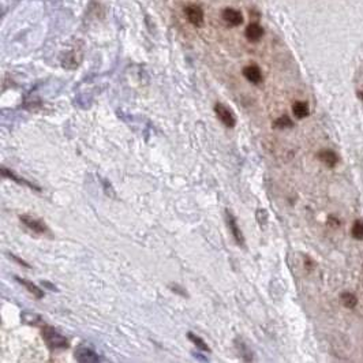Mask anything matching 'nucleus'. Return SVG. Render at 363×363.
I'll return each mask as SVG.
<instances>
[{"label":"nucleus","mask_w":363,"mask_h":363,"mask_svg":"<svg viewBox=\"0 0 363 363\" xmlns=\"http://www.w3.org/2000/svg\"><path fill=\"white\" fill-rule=\"evenodd\" d=\"M341 302H343V305L345 306V307H348V309H352L355 305H356V298H355L352 294H343L341 295Z\"/></svg>","instance_id":"obj_17"},{"label":"nucleus","mask_w":363,"mask_h":363,"mask_svg":"<svg viewBox=\"0 0 363 363\" xmlns=\"http://www.w3.org/2000/svg\"><path fill=\"white\" fill-rule=\"evenodd\" d=\"M223 19L231 26H239L243 23V15L240 11L233 9H225L223 11Z\"/></svg>","instance_id":"obj_10"},{"label":"nucleus","mask_w":363,"mask_h":363,"mask_svg":"<svg viewBox=\"0 0 363 363\" xmlns=\"http://www.w3.org/2000/svg\"><path fill=\"white\" fill-rule=\"evenodd\" d=\"M225 217H227V225H228L229 231H231V233H232L235 242L238 243V246L246 247V240H245V236H243L242 229L239 228L238 220H236V217H235V216L232 215V212L228 211V209L225 211Z\"/></svg>","instance_id":"obj_4"},{"label":"nucleus","mask_w":363,"mask_h":363,"mask_svg":"<svg viewBox=\"0 0 363 363\" xmlns=\"http://www.w3.org/2000/svg\"><path fill=\"white\" fill-rule=\"evenodd\" d=\"M171 288H172V291L176 292V294H179L180 296H186L187 298V294H186V291H184L183 288L179 287V286H176V284H174V286H171Z\"/></svg>","instance_id":"obj_19"},{"label":"nucleus","mask_w":363,"mask_h":363,"mask_svg":"<svg viewBox=\"0 0 363 363\" xmlns=\"http://www.w3.org/2000/svg\"><path fill=\"white\" fill-rule=\"evenodd\" d=\"M294 123L287 115H283L281 117H278L277 120L274 122V127H277V129H286V127H292Z\"/></svg>","instance_id":"obj_18"},{"label":"nucleus","mask_w":363,"mask_h":363,"mask_svg":"<svg viewBox=\"0 0 363 363\" xmlns=\"http://www.w3.org/2000/svg\"><path fill=\"white\" fill-rule=\"evenodd\" d=\"M41 337L45 341V344L50 347L51 350H64L68 348V340L59 333L55 328L50 325H44L41 329Z\"/></svg>","instance_id":"obj_1"},{"label":"nucleus","mask_w":363,"mask_h":363,"mask_svg":"<svg viewBox=\"0 0 363 363\" xmlns=\"http://www.w3.org/2000/svg\"><path fill=\"white\" fill-rule=\"evenodd\" d=\"M245 34H246V38L250 41V43H257V41H260L261 38H262V36H264V29H262L260 23L253 22L246 27Z\"/></svg>","instance_id":"obj_9"},{"label":"nucleus","mask_w":363,"mask_h":363,"mask_svg":"<svg viewBox=\"0 0 363 363\" xmlns=\"http://www.w3.org/2000/svg\"><path fill=\"white\" fill-rule=\"evenodd\" d=\"M215 113L216 116L219 117V120L229 129H233L236 126V117L233 115V112L229 109L228 107H225L224 104L217 103L215 105Z\"/></svg>","instance_id":"obj_5"},{"label":"nucleus","mask_w":363,"mask_h":363,"mask_svg":"<svg viewBox=\"0 0 363 363\" xmlns=\"http://www.w3.org/2000/svg\"><path fill=\"white\" fill-rule=\"evenodd\" d=\"M0 172H2V176H3V178H7V179L13 180V182H15V183L22 184V186H26V187L31 188V190H34V191H38V193L41 191V188L38 187V186H36L34 183H31V182H29V180L23 179V178H19V176L17 175L15 172H13V171L9 170V168H6V167H2Z\"/></svg>","instance_id":"obj_7"},{"label":"nucleus","mask_w":363,"mask_h":363,"mask_svg":"<svg viewBox=\"0 0 363 363\" xmlns=\"http://www.w3.org/2000/svg\"><path fill=\"white\" fill-rule=\"evenodd\" d=\"M74 358H75L76 362L79 363H97L101 360L99 354L93 348L84 344L76 347L75 351H74Z\"/></svg>","instance_id":"obj_3"},{"label":"nucleus","mask_w":363,"mask_h":363,"mask_svg":"<svg viewBox=\"0 0 363 363\" xmlns=\"http://www.w3.org/2000/svg\"><path fill=\"white\" fill-rule=\"evenodd\" d=\"M292 112H294V115H295L298 119H303V117L309 116V105H307V103H305V101H296V103L292 105Z\"/></svg>","instance_id":"obj_13"},{"label":"nucleus","mask_w":363,"mask_h":363,"mask_svg":"<svg viewBox=\"0 0 363 363\" xmlns=\"http://www.w3.org/2000/svg\"><path fill=\"white\" fill-rule=\"evenodd\" d=\"M43 286H45V287H50L51 291H58V290H56V287H54V286H51V284L48 281L43 283Z\"/></svg>","instance_id":"obj_21"},{"label":"nucleus","mask_w":363,"mask_h":363,"mask_svg":"<svg viewBox=\"0 0 363 363\" xmlns=\"http://www.w3.org/2000/svg\"><path fill=\"white\" fill-rule=\"evenodd\" d=\"M19 220L22 221V224L29 228L30 231L36 233H40V235H45V233H48L50 235L51 231L48 228V225L45 224L44 221L40 219H37V217H33L30 215H22L19 216Z\"/></svg>","instance_id":"obj_2"},{"label":"nucleus","mask_w":363,"mask_h":363,"mask_svg":"<svg viewBox=\"0 0 363 363\" xmlns=\"http://www.w3.org/2000/svg\"><path fill=\"white\" fill-rule=\"evenodd\" d=\"M318 158L329 168L336 167V164L339 163V156L333 150H328V149L327 150H321L318 153Z\"/></svg>","instance_id":"obj_12"},{"label":"nucleus","mask_w":363,"mask_h":363,"mask_svg":"<svg viewBox=\"0 0 363 363\" xmlns=\"http://www.w3.org/2000/svg\"><path fill=\"white\" fill-rule=\"evenodd\" d=\"M184 14L187 17L188 22L194 25V26L201 27L204 25V11H202L201 7L193 5V6H187L186 10H184Z\"/></svg>","instance_id":"obj_6"},{"label":"nucleus","mask_w":363,"mask_h":363,"mask_svg":"<svg viewBox=\"0 0 363 363\" xmlns=\"http://www.w3.org/2000/svg\"><path fill=\"white\" fill-rule=\"evenodd\" d=\"M9 257H11V258H13V260L15 261L17 264L22 265V266H25V268H30V265L27 264V262H25V261L21 260V258H18V257H17V256H14V254H11V253H10V254H9Z\"/></svg>","instance_id":"obj_20"},{"label":"nucleus","mask_w":363,"mask_h":363,"mask_svg":"<svg viewBox=\"0 0 363 363\" xmlns=\"http://www.w3.org/2000/svg\"><path fill=\"white\" fill-rule=\"evenodd\" d=\"M351 233L355 239L358 240H363V221L360 220H356L352 225V229H351Z\"/></svg>","instance_id":"obj_16"},{"label":"nucleus","mask_w":363,"mask_h":363,"mask_svg":"<svg viewBox=\"0 0 363 363\" xmlns=\"http://www.w3.org/2000/svg\"><path fill=\"white\" fill-rule=\"evenodd\" d=\"M243 76L254 85H258L262 81V72H261V68L257 64H250V66L243 68Z\"/></svg>","instance_id":"obj_8"},{"label":"nucleus","mask_w":363,"mask_h":363,"mask_svg":"<svg viewBox=\"0 0 363 363\" xmlns=\"http://www.w3.org/2000/svg\"><path fill=\"white\" fill-rule=\"evenodd\" d=\"M235 343H236L235 347H236V350H238L239 356H240L245 362H251V360H253V352H251L250 348L247 347L246 343H243L242 340H236Z\"/></svg>","instance_id":"obj_14"},{"label":"nucleus","mask_w":363,"mask_h":363,"mask_svg":"<svg viewBox=\"0 0 363 363\" xmlns=\"http://www.w3.org/2000/svg\"><path fill=\"white\" fill-rule=\"evenodd\" d=\"M15 280H17V281H18L21 286H23V287L26 288L27 292H30L31 295L34 296L36 299H43V298H44V291H43V290H40V288L37 287L34 283H31L30 280L18 277V276H15Z\"/></svg>","instance_id":"obj_11"},{"label":"nucleus","mask_w":363,"mask_h":363,"mask_svg":"<svg viewBox=\"0 0 363 363\" xmlns=\"http://www.w3.org/2000/svg\"><path fill=\"white\" fill-rule=\"evenodd\" d=\"M187 337H188V340L191 341V343H194V344H195V347H198L199 350L205 351V352H211L212 351L211 348H209V345L207 344V341L204 340L202 337L198 336V335H195V333L188 332Z\"/></svg>","instance_id":"obj_15"}]
</instances>
